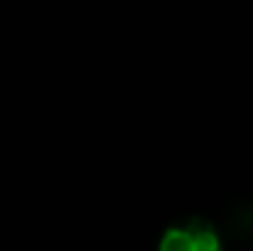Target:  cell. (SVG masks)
<instances>
[{
	"label": "cell",
	"mask_w": 253,
	"mask_h": 251,
	"mask_svg": "<svg viewBox=\"0 0 253 251\" xmlns=\"http://www.w3.org/2000/svg\"><path fill=\"white\" fill-rule=\"evenodd\" d=\"M160 249L165 251H214L219 249L216 234L202 224V222H189L184 227H172L165 232Z\"/></svg>",
	"instance_id": "cell-1"
}]
</instances>
